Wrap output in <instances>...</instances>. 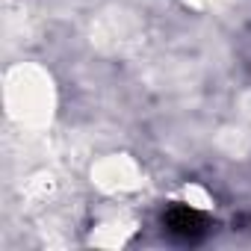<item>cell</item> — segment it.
Wrapping results in <instances>:
<instances>
[{
	"mask_svg": "<svg viewBox=\"0 0 251 251\" xmlns=\"http://www.w3.org/2000/svg\"><path fill=\"white\" fill-rule=\"evenodd\" d=\"M160 225L169 233V239L180 245H198L210 233V216L189 204H169L160 216Z\"/></svg>",
	"mask_w": 251,
	"mask_h": 251,
	"instance_id": "cell-1",
	"label": "cell"
}]
</instances>
